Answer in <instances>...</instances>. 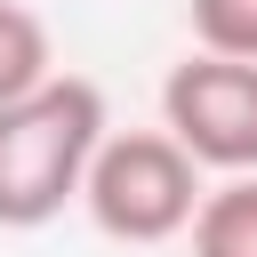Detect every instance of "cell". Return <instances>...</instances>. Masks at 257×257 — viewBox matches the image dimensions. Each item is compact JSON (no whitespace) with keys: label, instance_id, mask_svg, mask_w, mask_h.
<instances>
[{"label":"cell","instance_id":"cell-2","mask_svg":"<svg viewBox=\"0 0 257 257\" xmlns=\"http://www.w3.org/2000/svg\"><path fill=\"white\" fill-rule=\"evenodd\" d=\"M80 209L104 241H128V249H153V241H177L201 209V169L161 137V128H104L88 169H80Z\"/></svg>","mask_w":257,"mask_h":257},{"label":"cell","instance_id":"cell-3","mask_svg":"<svg viewBox=\"0 0 257 257\" xmlns=\"http://www.w3.org/2000/svg\"><path fill=\"white\" fill-rule=\"evenodd\" d=\"M161 137L193 169L249 177L257 169V64H241V56H185L161 80Z\"/></svg>","mask_w":257,"mask_h":257},{"label":"cell","instance_id":"cell-4","mask_svg":"<svg viewBox=\"0 0 257 257\" xmlns=\"http://www.w3.org/2000/svg\"><path fill=\"white\" fill-rule=\"evenodd\" d=\"M185 233H193V257H257V169L201 193Z\"/></svg>","mask_w":257,"mask_h":257},{"label":"cell","instance_id":"cell-6","mask_svg":"<svg viewBox=\"0 0 257 257\" xmlns=\"http://www.w3.org/2000/svg\"><path fill=\"white\" fill-rule=\"evenodd\" d=\"M185 16H193L201 56H241V64H257V0H185Z\"/></svg>","mask_w":257,"mask_h":257},{"label":"cell","instance_id":"cell-5","mask_svg":"<svg viewBox=\"0 0 257 257\" xmlns=\"http://www.w3.org/2000/svg\"><path fill=\"white\" fill-rule=\"evenodd\" d=\"M56 72L48 56V24L24 8V0H0V104H16L24 88H40Z\"/></svg>","mask_w":257,"mask_h":257},{"label":"cell","instance_id":"cell-1","mask_svg":"<svg viewBox=\"0 0 257 257\" xmlns=\"http://www.w3.org/2000/svg\"><path fill=\"white\" fill-rule=\"evenodd\" d=\"M96 137H104V88L80 72H48L16 104H0V225L32 233L64 201H80Z\"/></svg>","mask_w":257,"mask_h":257}]
</instances>
